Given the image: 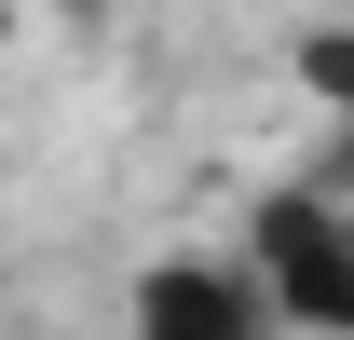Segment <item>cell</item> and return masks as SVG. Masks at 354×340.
Here are the masks:
<instances>
[{
    "label": "cell",
    "instance_id": "cell-1",
    "mask_svg": "<svg viewBox=\"0 0 354 340\" xmlns=\"http://www.w3.org/2000/svg\"><path fill=\"white\" fill-rule=\"evenodd\" d=\"M245 286H259L272 327L354 340V205L327 177H300V191H272V205L245 218Z\"/></svg>",
    "mask_w": 354,
    "mask_h": 340
},
{
    "label": "cell",
    "instance_id": "cell-2",
    "mask_svg": "<svg viewBox=\"0 0 354 340\" xmlns=\"http://www.w3.org/2000/svg\"><path fill=\"white\" fill-rule=\"evenodd\" d=\"M123 327L136 340H272V313L245 286V258H150Z\"/></svg>",
    "mask_w": 354,
    "mask_h": 340
},
{
    "label": "cell",
    "instance_id": "cell-3",
    "mask_svg": "<svg viewBox=\"0 0 354 340\" xmlns=\"http://www.w3.org/2000/svg\"><path fill=\"white\" fill-rule=\"evenodd\" d=\"M68 14H95V0H68Z\"/></svg>",
    "mask_w": 354,
    "mask_h": 340
}]
</instances>
